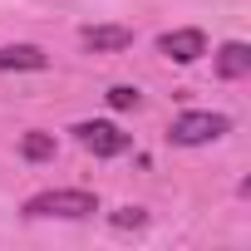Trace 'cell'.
<instances>
[{
  "label": "cell",
  "instance_id": "obj_1",
  "mask_svg": "<svg viewBox=\"0 0 251 251\" xmlns=\"http://www.w3.org/2000/svg\"><path fill=\"white\" fill-rule=\"evenodd\" d=\"M99 212V197L84 192V187H50V192H35L25 202V217H59V222H84Z\"/></svg>",
  "mask_w": 251,
  "mask_h": 251
},
{
  "label": "cell",
  "instance_id": "obj_2",
  "mask_svg": "<svg viewBox=\"0 0 251 251\" xmlns=\"http://www.w3.org/2000/svg\"><path fill=\"white\" fill-rule=\"evenodd\" d=\"M222 133H231V118L226 113H202V108L177 113L168 123V143L173 148H202V143H217Z\"/></svg>",
  "mask_w": 251,
  "mask_h": 251
},
{
  "label": "cell",
  "instance_id": "obj_3",
  "mask_svg": "<svg viewBox=\"0 0 251 251\" xmlns=\"http://www.w3.org/2000/svg\"><path fill=\"white\" fill-rule=\"evenodd\" d=\"M74 138H79V148H89L94 158H123L133 148V138L118 128V123H108V118H84V123H74Z\"/></svg>",
  "mask_w": 251,
  "mask_h": 251
},
{
  "label": "cell",
  "instance_id": "obj_4",
  "mask_svg": "<svg viewBox=\"0 0 251 251\" xmlns=\"http://www.w3.org/2000/svg\"><path fill=\"white\" fill-rule=\"evenodd\" d=\"M158 54L173 64H197L207 54V35L202 30H168V35H158Z\"/></svg>",
  "mask_w": 251,
  "mask_h": 251
},
{
  "label": "cell",
  "instance_id": "obj_5",
  "mask_svg": "<svg viewBox=\"0 0 251 251\" xmlns=\"http://www.w3.org/2000/svg\"><path fill=\"white\" fill-rule=\"evenodd\" d=\"M79 40H84V50H94V54H118V50L133 45V30H128V25H89V30H79Z\"/></svg>",
  "mask_w": 251,
  "mask_h": 251
},
{
  "label": "cell",
  "instance_id": "obj_6",
  "mask_svg": "<svg viewBox=\"0 0 251 251\" xmlns=\"http://www.w3.org/2000/svg\"><path fill=\"white\" fill-rule=\"evenodd\" d=\"M217 74H222V79H246V74H251V45L226 40V45L217 50Z\"/></svg>",
  "mask_w": 251,
  "mask_h": 251
},
{
  "label": "cell",
  "instance_id": "obj_7",
  "mask_svg": "<svg viewBox=\"0 0 251 251\" xmlns=\"http://www.w3.org/2000/svg\"><path fill=\"white\" fill-rule=\"evenodd\" d=\"M50 54L40 45H5L0 50V74H10V69H45Z\"/></svg>",
  "mask_w": 251,
  "mask_h": 251
},
{
  "label": "cell",
  "instance_id": "obj_8",
  "mask_svg": "<svg viewBox=\"0 0 251 251\" xmlns=\"http://www.w3.org/2000/svg\"><path fill=\"white\" fill-rule=\"evenodd\" d=\"M20 153H25L30 163H50V158H54V133H40V128L25 133V138H20Z\"/></svg>",
  "mask_w": 251,
  "mask_h": 251
},
{
  "label": "cell",
  "instance_id": "obj_9",
  "mask_svg": "<svg viewBox=\"0 0 251 251\" xmlns=\"http://www.w3.org/2000/svg\"><path fill=\"white\" fill-rule=\"evenodd\" d=\"M103 99H108V108H118V113H123V108H138V103H143V94H138L133 84H113Z\"/></svg>",
  "mask_w": 251,
  "mask_h": 251
},
{
  "label": "cell",
  "instance_id": "obj_10",
  "mask_svg": "<svg viewBox=\"0 0 251 251\" xmlns=\"http://www.w3.org/2000/svg\"><path fill=\"white\" fill-rule=\"evenodd\" d=\"M143 222H148L143 207H118V212H113V226H143Z\"/></svg>",
  "mask_w": 251,
  "mask_h": 251
}]
</instances>
